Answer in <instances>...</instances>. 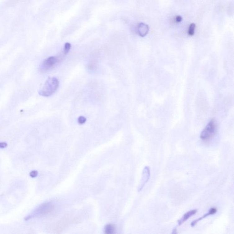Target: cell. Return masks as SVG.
<instances>
[{
  "label": "cell",
  "instance_id": "cell-1",
  "mask_svg": "<svg viewBox=\"0 0 234 234\" xmlns=\"http://www.w3.org/2000/svg\"><path fill=\"white\" fill-rule=\"evenodd\" d=\"M59 82L56 77H50L45 82L41 89L38 92L39 95L44 97L51 96L58 88Z\"/></svg>",
  "mask_w": 234,
  "mask_h": 234
},
{
  "label": "cell",
  "instance_id": "cell-2",
  "mask_svg": "<svg viewBox=\"0 0 234 234\" xmlns=\"http://www.w3.org/2000/svg\"><path fill=\"white\" fill-rule=\"evenodd\" d=\"M54 205L50 202L44 203L40 205L31 214L27 216L25 220H29L34 218L44 216L50 213L53 209Z\"/></svg>",
  "mask_w": 234,
  "mask_h": 234
},
{
  "label": "cell",
  "instance_id": "cell-3",
  "mask_svg": "<svg viewBox=\"0 0 234 234\" xmlns=\"http://www.w3.org/2000/svg\"><path fill=\"white\" fill-rule=\"evenodd\" d=\"M216 123L214 120H211L201 132L200 135L201 140L208 141L212 139L216 133Z\"/></svg>",
  "mask_w": 234,
  "mask_h": 234
},
{
  "label": "cell",
  "instance_id": "cell-4",
  "mask_svg": "<svg viewBox=\"0 0 234 234\" xmlns=\"http://www.w3.org/2000/svg\"><path fill=\"white\" fill-rule=\"evenodd\" d=\"M60 59L57 57L50 56L43 60L39 67V71L45 73L50 70L58 63Z\"/></svg>",
  "mask_w": 234,
  "mask_h": 234
},
{
  "label": "cell",
  "instance_id": "cell-5",
  "mask_svg": "<svg viewBox=\"0 0 234 234\" xmlns=\"http://www.w3.org/2000/svg\"><path fill=\"white\" fill-rule=\"evenodd\" d=\"M150 169L149 167H146L143 170L142 173V176L141 182L138 187V191H141L145 186V185L146 184L147 182L149 180L150 177Z\"/></svg>",
  "mask_w": 234,
  "mask_h": 234
},
{
  "label": "cell",
  "instance_id": "cell-6",
  "mask_svg": "<svg viewBox=\"0 0 234 234\" xmlns=\"http://www.w3.org/2000/svg\"><path fill=\"white\" fill-rule=\"evenodd\" d=\"M149 31V27L148 25L144 23H140L137 28V32L140 36L144 37Z\"/></svg>",
  "mask_w": 234,
  "mask_h": 234
},
{
  "label": "cell",
  "instance_id": "cell-7",
  "mask_svg": "<svg viewBox=\"0 0 234 234\" xmlns=\"http://www.w3.org/2000/svg\"><path fill=\"white\" fill-rule=\"evenodd\" d=\"M197 212V209H193L187 212L185 214L183 215L182 217L178 220V226H181L182 224H183L185 222L188 220V218H190V217H192V215H194Z\"/></svg>",
  "mask_w": 234,
  "mask_h": 234
},
{
  "label": "cell",
  "instance_id": "cell-8",
  "mask_svg": "<svg viewBox=\"0 0 234 234\" xmlns=\"http://www.w3.org/2000/svg\"><path fill=\"white\" fill-rule=\"evenodd\" d=\"M217 209L216 208H211V209L209 210V211L207 213H206L205 214V215H203L202 217H201L200 218H198V219H196V220L192 221L191 224V226L192 227H194V226L197 225V223H198L199 221L202 220V219L205 218L207 217L208 216H209V215H213V214H216V213H217Z\"/></svg>",
  "mask_w": 234,
  "mask_h": 234
},
{
  "label": "cell",
  "instance_id": "cell-9",
  "mask_svg": "<svg viewBox=\"0 0 234 234\" xmlns=\"http://www.w3.org/2000/svg\"><path fill=\"white\" fill-rule=\"evenodd\" d=\"M115 231V226L112 225H108L104 228V232L105 234H111L114 233Z\"/></svg>",
  "mask_w": 234,
  "mask_h": 234
},
{
  "label": "cell",
  "instance_id": "cell-10",
  "mask_svg": "<svg viewBox=\"0 0 234 234\" xmlns=\"http://www.w3.org/2000/svg\"><path fill=\"white\" fill-rule=\"evenodd\" d=\"M195 28H196V25L194 23H192L189 25L188 29V34L189 35L192 36L194 34Z\"/></svg>",
  "mask_w": 234,
  "mask_h": 234
},
{
  "label": "cell",
  "instance_id": "cell-11",
  "mask_svg": "<svg viewBox=\"0 0 234 234\" xmlns=\"http://www.w3.org/2000/svg\"><path fill=\"white\" fill-rule=\"evenodd\" d=\"M71 44L70 43H66L64 48L63 53L64 55H67L71 48Z\"/></svg>",
  "mask_w": 234,
  "mask_h": 234
},
{
  "label": "cell",
  "instance_id": "cell-12",
  "mask_svg": "<svg viewBox=\"0 0 234 234\" xmlns=\"http://www.w3.org/2000/svg\"><path fill=\"white\" fill-rule=\"evenodd\" d=\"M86 121H87V119L86 118L83 116H80L78 119V124H83L86 123Z\"/></svg>",
  "mask_w": 234,
  "mask_h": 234
},
{
  "label": "cell",
  "instance_id": "cell-13",
  "mask_svg": "<svg viewBox=\"0 0 234 234\" xmlns=\"http://www.w3.org/2000/svg\"><path fill=\"white\" fill-rule=\"evenodd\" d=\"M182 17L181 16H179V15L176 16L175 18V21L178 23H180V22L182 21Z\"/></svg>",
  "mask_w": 234,
  "mask_h": 234
},
{
  "label": "cell",
  "instance_id": "cell-14",
  "mask_svg": "<svg viewBox=\"0 0 234 234\" xmlns=\"http://www.w3.org/2000/svg\"><path fill=\"white\" fill-rule=\"evenodd\" d=\"M30 175L31 177H32V178H35V177H37L38 175L37 171H33L30 174Z\"/></svg>",
  "mask_w": 234,
  "mask_h": 234
},
{
  "label": "cell",
  "instance_id": "cell-15",
  "mask_svg": "<svg viewBox=\"0 0 234 234\" xmlns=\"http://www.w3.org/2000/svg\"><path fill=\"white\" fill-rule=\"evenodd\" d=\"M7 146V144L6 142H0V148H5Z\"/></svg>",
  "mask_w": 234,
  "mask_h": 234
}]
</instances>
